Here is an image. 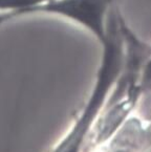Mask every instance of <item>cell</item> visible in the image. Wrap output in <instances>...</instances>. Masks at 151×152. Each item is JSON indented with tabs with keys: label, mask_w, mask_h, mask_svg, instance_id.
Wrapping results in <instances>:
<instances>
[{
	"label": "cell",
	"mask_w": 151,
	"mask_h": 152,
	"mask_svg": "<svg viewBox=\"0 0 151 152\" xmlns=\"http://www.w3.org/2000/svg\"><path fill=\"white\" fill-rule=\"evenodd\" d=\"M117 0H51L32 9L29 15L55 16L91 34L100 44L107 31L108 16Z\"/></svg>",
	"instance_id": "1"
},
{
	"label": "cell",
	"mask_w": 151,
	"mask_h": 152,
	"mask_svg": "<svg viewBox=\"0 0 151 152\" xmlns=\"http://www.w3.org/2000/svg\"><path fill=\"white\" fill-rule=\"evenodd\" d=\"M15 18H17V17L14 13H0V25Z\"/></svg>",
	"instance_id": "2"
}]
</instances>
